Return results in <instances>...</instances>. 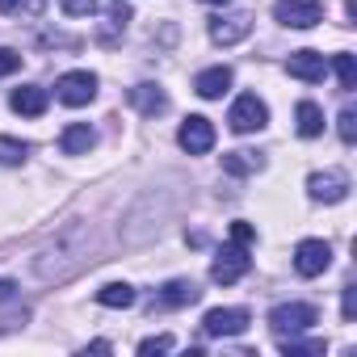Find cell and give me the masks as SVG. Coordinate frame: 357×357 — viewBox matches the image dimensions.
<instances>
[{
    "label": "cell",
    "mask_w": 357,
    "mask_h": 357,
    "mask_svg": "<svg viewBox=\"0 0 357 357\" xmlns=\"http://www.w3.org/2000/svg\"><path fill=\"white\" fill-rule=\"evenodd\" d=\"M311 324H319V311H315L311 303H282V307L269 311V328H273L278 336H298V332H307Z\"/></svg>",
    "instance_id": "6da1fadb"
},
{
    "label": "cell",
    "mask_w": 357,
    "mask_h": 357,
    "mask_svg": "<svg viewBox=\"0 0 357 357\" xmlns=\"http://www.w3.org/2000/svg\"><path fill=\"white\" fill-rule=\"evenodd\" d=\"M248 265H252V261H248V252H244V244H236V240H231V244H223V248L215 252V265H211V278H215L219 286H236V282H240V278L248 273Z\"/></svg>",
    "instance_id": "7a4b0ae2"
},
{
    "label": "cell",
    "mask_w": 357,
    "mask_h": 357,
    "mask_svg": "<svg viewBox=\"0 0 357 357\" xmlns=\"http://www.w3.org/2000/svg\"><path fill=\"white\" fill-rule=\"evenodd\" d=\"M227 122H231L236 135H252V130H261V126L269 122V109H265V101H261L257 93H244V97H236Z\"/></svg>",
    "instance_id": "3957f363"
},
{
    "label": "cell",
    "mask_w": 357,
    "mask_h": 357,
    "mask_svg": "<svg viewBox=\"0 0 357 357\" xmlns=\"http://www.w3.org/2000/svg\"><path fill=\"white\" fill-rule=\"evenodd\" d=\"M273 17L282 26H290V30H311V26L324 22V5L319 0H278Z\"/></svg>",
    "instance_id": "277c9868"
},
{
    "label": "cell",
    "mask_w": 357,
    "mask_h": 357,
    "mask_svg": "<svg viewBox=\"0 0 357 357\" xmlns=\"http://www.w3.org/2000/svg\"><path fill=\"white\" fill-rule=\"evenodd\" d=\"M176 143H181L190 155H206V151L215 147V126H211V118L190 114V118L181 122V130H176Z\"/></svg>",
    "instance_id": "5b68a950"
},
{
    "label": "cell",
    "mask_w": 357,
    "mask_h": 357,
    "mask_svg": "<svg viewBox=\"0 0 357 357\" xmlns=\"http://www.w3.org/2000/svg\"><path fill=\"white\" fill-rule=\"evenodd\" d=\"M248 324H252V315L244 307H215V311H206L202 332L206 336H240Z\"/></svg>",
    "instance_id": "8992f818"
},
{
    "label": "cell",
    "mask_w": 357,
    "mask_h": 357,
    "mask_svg": "<svg viewBox=\"0 0 357 357\" xmlns=\"http://www.w3.org/2000/svg\"><path fill=\"white\" fill-rule=\"evenodd\" d=\"M307 190H311V198L315 202H344L349 198V176L340 172V168H328V172H311L307 176Z\"/></svg>",
    "instance_id": "52a82bcc"
},
{
    "label": "cell",
    "mask_w": 357,
    "mask_h": 357,
    "mask_svg": "<svg viewBox=\"0 0 357 357\" xmlns=\"http://www.w3.org/2000/svg\"><path fill=\"white\" fill-rule=\"evenodd\" d=\"M252 34V13H219L211 17V38L219 47H236Z\"/></svg>",
    "instance_id": "ba28073f"
},
{
    "label": "cell",
    "mask_w": 357,
    "mask_h": 357,
    "mask_svg": "<svg viewBox=\"0 0 357 357\" xmlns=\"http://www.w3.org/2000/svg\"><path fill=\"white\" fill-rule=\"evenodd\" d=\"M55 93L63 105H89L97 97V76L93 72H68V76H59Z\"/></svg>",
    "instance_id": "9c48e42d"
},
{
    "label": "cell",
    "mask_w": 357,
    "mask_h": 357,
    "mask_svg": "<svg viewBox=\"0 0 357 357\" xmlns=\"http://www.w3.org/2000/svg\"><path fill=\"white\" fill-rule=\"evenodd\" d=\"M328 265H332V248L324 240H303L294 248V269L303 278H319V273H328Z\"/></svg>",
    "instance_id": "30bf717a"
},
{
    "label": "cell",
    "mask_w": 357,
    "mask_h": 357,
    "mask_svg": "<svg viewBox=\"0 0 357 357\" xmlns=\"http://www.w3.org/2000/svg\"><path fill=\"white\" fill-rule=\"evenodd\" d=\"M286 72H290L294 80L319 84V80H324V72H328V63H324V55H319V51H294V55L286 59Z\"/></svg>",
    "instance_id": "8fae6325"
},
{
    "label": "cell",
    "mask_w": 357,
    "mask_h": 357,
    "mask_svg": "<svg viewBox=\"0 0 357 357\" xmlns=\"http://www.w3.org/2000/svg\"><path fill=\"white\" fill-rule=\"evenodd\" d=\"M97 147V130L89 122H72L63 135H59V151L63 155H89Z\"/></svg>",
    "instance_id": "7c38bea8"
},
{
    "label": "cell",
    "mask_w": 357,
    "mask_h": 357,
    "mask_svg": "<svg viewBox=\"0 0 357 357\" xmlns=\"http://www.w3.org/2000/svg\"><path fill=\"white\" fill-rule=\"evenodd\" d=\"M9 105H13L22 118H43V114H47V89H38V84H22V89H13Z\"/></svg>",
    "instance_id": "4fadbf2b"
},
{
    "label": "cell",
    "mask_w": 357,
    "mask_h": 357,
    "mask_svg": "<svg viewBox=\"0 0 357 357\" xmlns=\"http://www.w3.org/2000/svg\"><path fill=\"white\" fill-rule=\"evenodd\" d=\"M130 105H135L139 114L155 118V114H164V109H168V97H164V89H160V84H135V89H130Z\"/></svg>",
    "instance_id": "5bb4252c"
},
{
    "label": "cell",
    "mask_w": 357,
    "mask_h": 357,
    "mask_svg": "<svg viewBox=\"0 0 357 357\" xmlns=\"http://www.w3.org/2000/svg\"><path fill=\"white\" fill-rule=\"evenodd\" d=\"M227 89H231V68H206V72L194 80V93H198V97H206V101L223 97Z\"/></svg>",
    "instance_id": "9a60e30c"
},
{
    "label": "cell",
    "mask_w": 357,
    "mask_h": 357,
    "mask_svg": "<svg viewBox=\"0 0 357 357\" xmlns=\"http://www.w3.org/2000/svg\"><path fill=\"white\" fill-rule=\"evenodd\" d=\"M198 298H202L198 282H185V278H176V282H168V286L160 290V307H190V303H198Z\"/></svg>",
    "instance_id": "2e32d148"
},
{
    "label": "cell",
    "mask_w": 357,
    "mask_h": 357,
    "mask_svg": "<svg viewBox=\"0 0 357 357\" xmlns=\"http://www.w3.org/2000/svg\"><path fill=\"white\" fill-rule=\"evenodd\" d=\"M294 118H298V135H303V139L324 135V114H319V105H315V101H298Z\"/></svg>",
    "instance_id": "e0dca14e"
},
{
    "label": "cell",
    "mask_w": 357,
    "mask_h": 357,
    "mask_svg": "<svg viewBox=\"0 0 357 357\" xmlns=\"http://www.w3.org/2000/svg\"><path fill=\"white\" fill-rule=\"evenodd\" d=\"M261 168H265V160L257 151H227L223 155V172H231V176H248V172H261Z\"/></svg>",
    "instance_id": "ac0fdd59"
},
{
    "label": "cell",
    "mask_w": 357,
    "mask_h": 357,
    "mask_svg": "<svg viewBox=\"0 0 357 357\" xmlns=\"http://www.w3.org/2000/svg\"><path fill=\"white\" fill-rule=\"evenodd\" d=\"M97 303L101 307H135V290L126 282H109V286L97 290Z\"/></svg>",
    "instance_id": "d6986e66"
},
{
    "label": "cell",
    "mask_w": 357,
    "mask_h": 357,
    "mask_svg": "<svg viewBox=\"0 0 357 357\" xmlns=\"http://www.w3.org/2000/svg\"><path fill=\"white\" fill-rule=\"evenodd\" d=\"M332 68H336V80H340V89H344V93H353V89H357V63H353V55H349V51L332 55Z\"/></svg>",
    "instance_id": "ffe728a7"
},
{
    "label": "cell",
    "mask_w": 357,
    "mask_h": 357,
    "mask_svg": "<svg viewBox=\"0 0 357 357\" xmlns=\"http://www.w3.org/2000/svg\"><path fill=\"white\" fill-rule=\"evenodd\" d=\"M30 155V143H22V139H9V135H0V164H22Z\"/></svg>",
    "instance_id": "44dd1931"
},
{
    "label": "cell",
    "mask_w": 357,
    "mask_h": 357,
    "mask_svg": "<svg viewBox=\"0 0 357 357\" xmlns=\"http://www.w3.org/2000/svg\"><path fill=\"white\" fill-rule=\"evenodd\" d=\"M324 349H328L324 340H294V336L286 340V336H282V353H286V357H319Z\"/></svg>",
    "instance_id": "7402d4cb"
},
{
    "label": "cell",
    "mask_w": 357,
    "mask_h": 357,
    "mask_svg": "<svg viewBox=\"0 0 357 357\" xmlns=\"http://www.w3.org/2000/svg\"><path fill=\"white\" fill-rule=\"evenodd\" d=\"M336 130H340V139H344V143H353V139H357V109H353V105H344V109H340Z\"/></svg>",
    "instance_id": "603a6c76"
},
{
    "label": "cell",
    "mask_w": 357,
    "mask_h": 357,
    "mask_svg": "<svg viewBox=\"0 0 357 357\" xmlns=\"http://www.w3.org/2000/svg\"><path fill=\"white\" fill-rule=\"evenodd\" d=\"M97 5H101V0H59V9H63L68 17H89Z\"/></svg>",
    "instance_id": "cb8c5ba5"
},
{
    "label": "cell",
    "mask_w": 357,
    "mask_h": 357,
    "mask_svg": "<svg viewBox=\"0 0 357 357\" xmlns=\"http://www.w3.org/2000/svg\"><path fill=\"white\" fill-rule=\"evenodd\" d=\"M17 68H22V55L13 47H0V76H13Z\"/></svg>",
    "instance_id": "d4e9b609"
},
{
    "label": "cell",
    "mask_w": 357,
    "mask_h": 357,
    "mask_svg": "<svg viewBox=\"0 0 357 357\" xmlns=\"http://www.w3.org/2000/svg\"><path fill=\"white\" fill-rule=\"evenodd\" d=\"M17 9L38 13V9H43V0H0V13H17Z\"/></svg>",
    "instance_id": "484cf974"
},
{
    "label": "cell",
    "mask_w": 357,
    "mask_h": 357,
    "mask_svg": "<svg viewBox=\"0 0 357 357\" xmlns=\"http://www.w3.org/2000/svg\"><path fill=\"white\" fill-rule=\"evenodd\" d=\"M168 349H172V336H151V340H143V344H139V353H143V357H151V353H168Z\"/></svg>",
    "instance_id": "4316f807"
},
{
    "label": "cell",
    "mask_w": 357,
    "mask_h": 357,
    "mask_svg": "<svg viewBox=\"0 0 357 357\" xmlns=\"http://www.w3.org/2000/svg\"><path fill=\"white\" fill-rule=\"evenodd\" d=\"M231 240H236V244H244V248H248V244H252V240H257V227H252V223H231Z\"/></svg>",
    "instance_id": "83f0119b"
},
{
    "label": "cell",
    "mask_w": 357,
    "mask_h": 357,
    "mask_svg": "<svg viewBox=\"0 0 357 357\" xmlns=\"http://www.w3.org/2000/svg\"><path fill=\"white\" fill-rule=\"evenodd\" d=\"M340 311H344V319H353V315H357V286H344V298H340Z\"/></svg>",
    "instance_id": "f1b7e54d"
},
{
    "label": "cell",
    "mask_w": 357,
    "mask_h": 357,
    "mask_svg": "<svg viewBox=\"0 0 357 357\" xmlns=\"http://www.w3.org/2000/svg\"><path fill=\"white\" fill-rule=\"evenodd\" d=\"M13 290H17L13 282H0V303H9V298H13Z\"/></svg>",
    "instance_id": "f546056e"
},
{
    "label": "cell",
    "mask_w": 357,
    "mask_h": 357,
    "mask_svg": "<svg viewBox=\"0 0 357 357\" xmlns=\"http://www.w3.org/2000/svg\"><path fill=\"white\" fill-rule=\"evenodd\" d=\"M206 5H227V0H206Z\"/></svg>",
    "instance_id": "4dcf8cb0"
}]
</instances>
